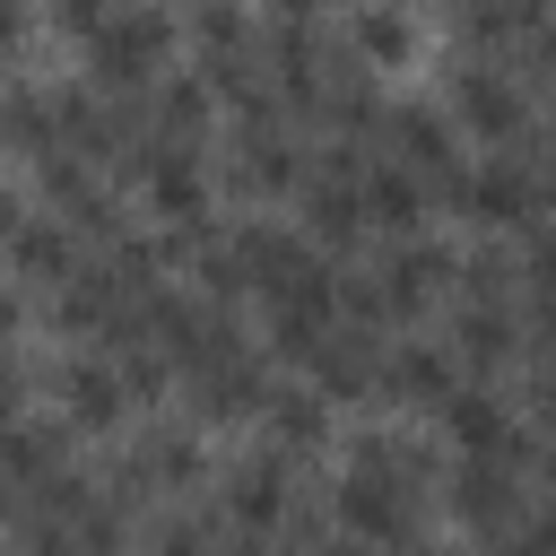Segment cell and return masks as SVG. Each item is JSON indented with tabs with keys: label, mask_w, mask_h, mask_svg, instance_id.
I'll list each match as a JSON object with an SVG mask.
<instances>
[{
	"label": "cell",
	"mask_w": 556,
	"mask_h": 556,
	"mask_svg": "<svg viewBox=\"0 0 556 556\" xmlns=\"http://www.w3.org/2000/svg\"><path fill=\"white\" fill-rule=\"evenodd\" d=\"M191 35H200L208 61H226V52H243V9H235V0H200V9H191Z\"/></svg>",
	"instance_id": "obj_28"
},
{
	"label": "cell",
	"mask_w": 556,
	"mask_h": 556,
	"mask_svg": "<svg viewBox=\"0 0 556 556\" xmlns=\"http://www.w3.org/2000/svg\"><path fill=\"white\" fill-rule=\"evenodd\" d=\"M122 400H130V391H122L113 365H61V408H70L78 426H113Z\"/></svg>",
	"instance_id": "obj_21"
},
{
	"label": "cell",
	"mask_w": 556,
	"mask_h": 556,
	"mask_svg": "<svg viewBox=\"0 0 556 556\" xmlns=\"http://www.w3.org/2000/svg\"><path fill=\"white\" fill-rule=\"evenodd\" d=\"M417 556H434V547H417Z\"/></svg>",
	"instance_id": "obj_39"
},
{
	"label": "cell",
	"mask_w": 556,
	"mask_h": 556,
	"mask_svg": "<svg viewBox=\"0 0 556 556\" xmlns=\"http://www.w3.org/2000/svg\"><path fill=\"white\" fill-rule=\"evenodd\" d=\"M539 26V0H460V35L469 43H513Z\"/></svg>",
	"instance_id": "obj_26"
},
{
	"label": "cell",
	"mask_w": 556,
	"mask_h": 556,
	"mask_svg": "<svg viewBox=\"0 0 556 556\" xmlns=\"http://www.w3.org/2000/svg\"><path fill=\"white\" fill-rule=\"evenodd\" d=\"M452 208L478 217V226H530V217H539V174H530V156L504 148L495 165L460 174V200H452Z\"/></svg>",
	"instance_id": "obj_4"
},
{
	"label": "cell",
	"mask_w": 556,
	"mask_h": 556,
	"mask_svg": "<svg viewBox=\"0 0 556 556\" xmlns=\"http://www.w3.org/2000/svg\"><path fill=\"white\" fill-rule=\"evenodd\" d=\"M530 417H539V426H547V434H556V365H547V374H539V382H530Z\"/></svg>",
	"instance_id": "obj_33"
},
{
	"label": "cell",
	"mask_w": 556,
	"mask_h": 556,
	"mask_svg": "<svg viewBox=\"0 0 556 556\" xmlns=\"http://www.w3.org/2000/svg\"><path fill=\"white\" fill-rule=\"evenodd\" d=\"M339 321H391V295H382V278H339Z\"/></svg>",
	"instance_id": "obj_30"
},
{
	"label": "cell",
	"mask_w": 556,
	"mask_h": 556,
	"mask_svg": "<svg viewBox=\"0 0 556 556\" xmlns=\"http://www.w3.org/2000/svg\"><path fill=\"white\" fill-rule=\"evenodd\" d=\"M70 547H78V556H122V547H130V504L87 495V513L70 521Z\"/></svg>",
	"instance_id": "obj_25"
},
{
	"label": "cell",
	"mask_w": 556,
	"mask_h": 556,
	"mask_svg": "<svg viewBox=\"0 0 556 556\" xmlns=\"http://www.w3.org/2000/svg\"><path fill=\"white\" fill-rule=\"evenodd\" d=\"M382 148L426 182V200H460V148H452V122L443 113H426V104H391V122H382Z\"/></svg>",
	"instance_id": "obj_2"
},
{
	"label": "cell",
	"mask_w": 556,
	"mask_h": 556,
	"mask_svg": "<svg viewBox=\"0 0 556 556\" xmlns=\"http://www.w3.org/2000/svg\"><path fill=\"white\" fill-rule=\"evenodd\" d=\"M17 35H26V9H17V0H0V52H9Z\"/></svg>",
	"instance_id": "obj_35"
},
{
	"label": "cell",
	"mask_w": 556,
	"mask_h": 556,
	"mask_svg": "<svg viewBox=\"0 0 556 556\" xmlns=\"http://www.w3.org/2000/svg\"><path fill=\"white\" fill-rule=\"evenodd\" d=\"M139 469H148V486H200V443L182 434V426H165V434H148L139 452H130Z\"/></svg>",
	"instance_id": "obj_24"
},
{
	"label": "cell",
	"mask_w": 556,
	"mask_h": 556,
	"mask_svg": "<svg viewBox=\"0 0 556 556\" xmlns=\"http://www.w3.org/2000/svg\"><path fill=\"white\" fill-rule=\"evenodd\" d=\"M52 17H61L70 35H96V26H104V0H52Z\"/></svg>",
	"instance_id": "obj_32"
},
{
	"label": "cell",
	"mask_w": 556,
	"mask_h": 556,
	"mask_svg": "<svg viewBox=\"0 0 556 556\" xmlns=\"http://www.w3.org/2000/svg\"><path fill=\"white\" fill-rule=\"evenodd\" d=\"M374 382H382L391 400H443V391H452V356H443V348H391Z\"/></svg>",
	"instance_id": "obj_20"
},
{
	"label": "cell",
	"mask_w": 556,
	"mask_h": 556,
	"mask_svg": "<svg viewBox=\"0 0 556 556\" xmlns=\"http://www.w3.org/2000/svg\"><path fill=\"white\" fill-rule=\"evenodd\" d=\"M165 43H174V17H165V9H104V26L87 35L96 87H113V96H148L156 70H165Z\"/></svg>",
	"instance_id": "obj_1"
},
{
	"label": "cell",
	"mask_w": 556,
	"mask_h": 556,
	"mask_svg": "<svg viewBox=\"0 0 556 556\" xmlns=\"http://www.w3.org/2000/svg\"><path fill=\"white\" fill-rule=\"evenodd\" d=\"M443 434H452L460 452H486V460H513V452H521V434H513V408H504L486 382H469V391H443Z\"/></svg>",
	"instance_id": "obj_9"
},
{
	"label": "cell",
	"mask_w": 556,
	"mask_h": 556,
	"mask_svg": "<svg viewBox=\"0 0 556 556\" xmlns=\"http://www.w3.org/2000/svg\"><path fill=\"white\" fill-rule=\"evenodd\" d=\"M539 87H547V104H556V78H539Z\"/></svg>",
	"instance_id": "obj_38"
},
{
	"label": "cell",
	"mask_w": 556,
	"mask_h": 556,
	"mask_svg": "<svg viewBox=\"0 0 556 556\" xmlns=\"http://www.w3.org/2000/svg\"><path fill=\"white\" fill-rule=\"evenodd\" d=\"M235 261H243V278L261 287V295H295V287H321L330 269L313 261V243H295V235H278V226H243L235 235Z\"/></svg>",
	"instance_id": "obj_6"
},
{
	"label": "cell",
	"mask_w": 556,
	"mask_h": 556,
	"mask_svg": "<svg viewBox=\"0 0 556 556\" xmlns=\"http://www.w3.org/2000/svg\"><path fill=\"white\" fill-rule=\"evenodd\" d=\"M356 191H365V226L417 235V217H426V182H417L400 156H365V165H356Z\"/></svg>",
	"instance_id": "obj_11"
},
{
	"label": "cell",
	"mask_w": 556,
	"mask_h": 556,
	"mask_svg": "<svg viewBox=\"0 0 556 556\" xmlns=\"http://www.w3.org/2000/svg\"><path fill=\"white\" fill-rule=\"evenodd\" d=\"M217 504H226V521H235V530H261V539H269V530H278V513H287V460H278V452L235 460Z\"/></svg>",
	"instance_id": "obj_10"
},
{
	"label": "cell",
	"mask_w": 556,
	"mask_h": 556,
	"mask_svg": "<svg viewBox=\"0 0 556 556\" xmlns=\"http://www.w3.org/2000/svg\"><path fill=\"white\" fill-rule=\"evenodd\" d=\"M452 513H460V521H486V530H504V521H513V460H486V452H469V460L452 469Z\"/></svg>",
	"instance_id": "obj_16"
},
{
	"label": "cell",
	"mask_w": 556,
	"mask_h": 556,
	"mask_svg": "<svg viewBox=\"0 0 556 556\" xmlns=\"http://www.w3.org/2000/svg\"><path fill=\"white\" fill-rule=\"evenodd\" d=\"M460 122L478 139H530V104L504 70H460Z\"/></svg>",
	"instance_id": "obj_12"
},
{
	"label": "cell",
	"mask_w": 556,
	"mask_h": 556,
	"mask_svg": "<svg viewBox=\"0 0 556 556\" xmlns=\"http://www.w3.org/2000/svg\"><path fill=\"white\" fill-rule=\"evenodd\" d=\"M191 400H200V417H261V400H269V356L235 348V356L200 365V374H191Z\"/></svg>",
	"instance_id": "obj_8"
},
{
	"label": "cell",
	"mask_w": 556,
	"mask_h": 556,
	"mask_svg": "<svg viewBox=\"0 0 556 556\" xmlns=\"http://www.w3.org/2000/svg\"><path fill=\"white\" fill-rule=\"evenodd\" d=\"M374 278H382L391 313H417V304L452 278V252H443V243H426V235H400V243L382 252V269H374Z\"/></svg>",
	"instance_id": "obj_14"
},
{
	"label": "cell",
	"mask_w": 556,
	"mask_h": 556,
	"mask_svg": "<svg viewBox=\"0 0 556 556\" xmlns=\"http://www.w3.org/2000/svg\"><path fill=\"white\" fill-rule=\"evenodd\" d=\"M9 330H17V304H9V295H0V348H9Z\"/></svg>",
	"instance_id": "obj_36"
},
{
	"label": "cell",
	"mask_w": 556,
	"mask_h": 556,
	"mask_svg": "<svg viewBox=\"0 0 556 556\" xmlns=\"http://www.w3.org/2000/svg\"><path fill=\"white\" fill-rule=\"evenodd\" d=\"M408 495L417 486H400V478H374V469H348L339 478V521H348V539H365V547H408V530H417V513H408Z\"/></svg>",
	"instance_id": "obj_3"
},
{
	"label": "cell",
	"mask_w": 556,
	"mask_h": 556,
	"mask_svg": "<svg viewBox=\"0 0 556 556\" xmlns=\"http://www.w3.org/2000/svg\"><path fill=\"white\" fill-rule=\"evenodd\" d=\"M43 469H61V434L35 426V417H9V426H0V478H9V486H35Z\"/></svg>",
	"instance_id": "obj_23"
},
{
	"label": "cell",
	"mask_w": 556,
	"mask_h": 556,
	"mask_svg": "<svg viewBox=\"0 0 556 556\" xmlns=\"http://www.w3.org/2000/svg\"><path fill=\"white\" fill-rule=\"evenodd\" d=\"M208 556H269V547H261V530H235V539H217Z\"/></svg>",
	"instance_id": "obj_34"
},
{
	"label": "cell",
	"mask_w": 556,
	"mask_h": 556,
	"mask_svg": "<svg viewBox=\"0 0 556 556\" xmlns=\"http://www.w3.org/2000/svg\"><path fill=\"white\" fill-rule=\"evenodd\" d=\"M148 130L191 148V139L208 130V78H156V87H148Z\"/></svg>",
	"instance_id": "obj_18"
},
{
	"label": "cell",
	"mask_w": 556,
	"mask_h": 556,
	"mask_svg": "<svg viewBox=\"0 0 556 556\" xmlns=\"http://www.w3.org/2000/svg\"><path fill=\"white\" fill-rule=\"evenodd\" d=\"M139 182H148V200H156L165 217H200V208H208V174H200V156H191L182 139H156L148 165H139Z\"/></svg>",
	"instance_id": "obj_15"
},
{
	"label": "cell",
	"mask_w": 556,
	"mask_h": 556,
	"mask_svg": "<svg viewBox=\"0 0 556 556\" xmlns=\"http://www.w3.org/2000/svg\"><path fill=\"white\" fill-rule=\"evenodd\" d=\"M9 226H17V200H9V191H0V243H9Z\"/></svg>",
	"instance_id": "obj_37"
},
{
	"label": "cell",
	"mask_w": 556,
	"mask_h": 556,
	"mask_svg": "<svg viewBox=\"0 0 556 556\" xmlns=\"http://www.w3.org/2000/svg\"><path fill=\"white\" fill-rule=\"evenodd\" d=\"M9 269L35 278V287H61V278L78 269V235H70V217H17V226H9Z\"/></svg>",
	"instance_id": "obj_13"
},
{
	"label": "cell",
	"mask_w": 556,
	"mask_h": 556,
	"mask_svg": "<svg viewBox=\"0 0 556 556\" xmlns=\"http://www.w3.org/2000/svg\"><path fill=\"white\" fill-rule=\"evenodd\" d=\"M530 278H539V295H556V226L530 235Z\"/></svg>",
	"instance_id": "obj_31"
},
{
	"label": "cell",
	"mask_w": 556,
	"mask_h": 556,
	"mask_svg": "<svg viewBox=\"0 0 556 556\" xmlns=\"http://www.w3.org/2000/svg\"><path fill=\"white\" fill-rule=\"evenodd\" d=\"M313 374H321V400H356V391H374V374H382V339H374L365 321H330L321 348H313Z\"/></svg>",
	"instance_id": "obj_7"
},
{
	"label": "cell",
	"mask_w": 556,
	"mask_h": 556,
	"mask_svg": "<svg viewBox=\"0 0 556 556\" xmlns=\"http://www.w3.org/2000/svg\"><path fill=\"white\" fill-rule=\"evenodd\" d=\"M261 426H269V443H278V452H313L330 417H321V391H278V382H269Z\"/></svg>",
	"instance_id": "obj_22"
},
{
	"label": "cell",
	"mask_w": 556,
	"mask_h": 556,
	"mask_svg": "<svg viewBox=\"0 0 556 556\" xmlns=\"http://www.w3.org/2000/svg\"><path fill=\"white\" fill-rule=\"evenodd\" d=\"M513 348H521L513 313H504V304H478V295H469V304H460V321H452V356H460L469 374H495V365H504Z\"/></svg>",
	"instance_id": "obj_17"
},
{
	"label": "cell",
	"mask_w": 556,
	"mask_h": 556,
	"mask_svg": "<svg viewBox=\"0 0 556 556\" xmlns=\"http://www.w3.org/2000/svg\"><path fill=\"white\" fill-rule=\"evenodd\" d=\"M0 139L26 148V156L61 148V104H52L43 87H9V96H0Z\"/></svg>",
	"instance_id": "obj_19"
},
{
	"label": "cell",
	"mask_w": 556,
	"mask_h": 556,
	"mask_svg": "<svg viewBox=\"0 0 556 556\" xmlns=\"http://www.w3.org/2000/svg\"><path fill=\"white\" fill-rule=\"evenodd\" d=\"M348 43H356L365 61H400V52H408V17H400V9H365V17L348 26Z\"/></svg>",
	"instance_id": "obj_27"
},
{
	"label": "cell",
	"mask_w": 556,
	"mask_h": 556,
	"mask_svg": "<svg viewBox=\"0 0 556 556\" xmlns=\"http://www.w3.org/2000/svg\"><path fill=\"white\" fill-rule=\"evenodd\" d=\"M226 191H243V200L304 191V148L287 139V122H269V130H243V139H235V156H226Z\"/></svg>",
	"instance_id": "obj_5"
},
{
	"label": "cell",
	"mask_w": 556,
	"mask_h": 556,
	"mask_svg": "<svg viewBox=\"0 0 556 556\" xmlns=\"http://www.w3.org/2000/svg\"><path fill=\"white\" fill-rule=\"evenodd\" d=\"M156 556H208L217 547V530L200 521V513H174V521H156V539H148Z\"/></svg>",
	"instance_id": "obj_29"
}]
</instances>
